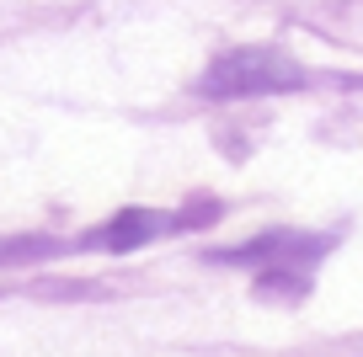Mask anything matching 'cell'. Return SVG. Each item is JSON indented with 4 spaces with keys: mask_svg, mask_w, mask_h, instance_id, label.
I'll use <instances>...</instances> for the list:
<instances>
[{
    "mask_svg": "<svg viewBox=\"0 0 363 357\" xmlns=\"http://www.w3.org/2000/svg\"><path fill=\"white\" fill-rule=\"evenodd\" d=\"M155 230H166V219H160V213H123L118 224H107V230L91 234V246L128 251V246H139V240H155Z\"/></svg>",
    "mask_w": 363,
    "mask_h": 357,
    "instance_id": "2",
    "label": "cell"
},
{
    "mask_svg": "<svg viewBox=\"0 0 363 357\" xmlns=\"http://www.w3.org/2000/svg\"><path fill=\"white\" fill-rule=\"evenodd\" d=\"M299 64L272 48H235V54L214 59L208 75L198 80L203 96H262V91H294L299 86Z\"/></svg>",
    "mask_w": 363,
    "mask_h": 357,
    "instance_id": "1",
    "label": "cell"
}]
</instances>
